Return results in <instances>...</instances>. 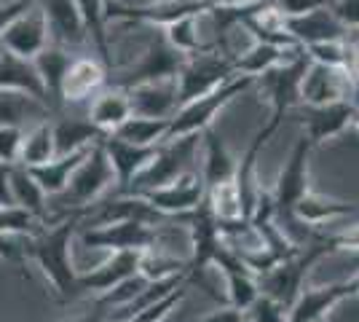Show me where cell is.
I'll list each match as a JSON object with an SVG mask.
<instances>
[{
	"label": "cell",
	"instance_id": "cell-53",
	"mask_svg": "<svg viewBox=\"0 0 359 322\" xmlns=\"http://www.w3.org/2000/svg\"><path fill=\"white\" fill-rule=\"evenodd\" d=\"M110 3H116V0H105V6H110Z\"/></svg>",
	"mask_w": 359,
	"mask_h": 322
},
{
	"label": "cell",
	"instance_id": "cell-49",
	"mask_svg": "<svg viewBox=\"0 0 359 322\" xmlns=\"http://www.w3.org/2000/svg\"><path fill=\"white\" fill-rule=\"evenodd\" d=\"M107 309H102V307H97L91 314H86V317H81V320H73V322H107Z\"/></svg>",
	"mask_w": 359,
	"mask_h": 322
},
{
	"label": "cell",
	"instance_id": "cell-38",
	"mask_svg": "<svg viewBox=\"0 0 359 322\" xmlns=\"http://www.w3.org/2000/svg\"><path fill=\"white\" fill-rule=\"evenodd\" d=\"M140 274L145 279H164V276H175L188 271V261H175V258H166L161 253H153V247L145 250L140 255Z\"/></svg>",
	"mask_w": 359,
	"mask_h": 322
},
{
	"label": "cell",
	"instance_id": "cell-45",
	"mask_svg": "<svg viewBox=\"0 0 359 322\" xmlns=\"http://www.w3.org/2000/svg\"><path fill=\"white\" fill-rule=\"evenodd\" d=\"M330 11L344 22L346 27H359V0H332Z\"/></svg>",
	"mask_w": 359,
	"mask_h": 322
},
{
	"label": "cell",
	"instance_id": "cell-9",
	"mask_svg": "<svg viewBox=\"0 0 359 322\" xmlns=\"http://www.w3.org/2000/svg\"><path fill=\"white\" fill-rule=\"evenodd\" d=\"M81 242L91 250H140L145 253L158 242V231L153 223L145 220H118V223H105V226H89L81 231Z\"/></svg>",
	"mask_w": 359,
	"mask_h": 322
},
{
	"label": "cell",
	"instance_id": "cell-52",
	"mask_svg": "<svg viewBox=\"0 0 359 322\" xmlns=\"http://www.w3.org/2000/svg\"><path fill=\"white\" fill-rule=\"evenodd\" d=\"M107 322H129V320H107Z\"/></svg>",
	"mask_w": 359,
	"mask_h": 322
},
{
	"label": "cell",
	"instance_id": "cell-44",
	"mask_svg": "<svg viewBox=\"0 0 359 322\" xmlns=\"http://www.w3.org/2000/svg\"><path fill=\"white\" fill-rule=\"evenodd\" d=\"M325 242V247L330 250H357L359 253V223H354V226H348V229L338 231V234H332V236H325L322 239Z\"/></svg>",
	"mask_w": 359,
	"mask_h": 322
},
{
	"label": "cell",
	"instance_id": "cell-19",
	"mask_svg": "<svg viewBox=\"0 0 359 322\" xmlns=\"http://www.w3.org/2000/svg\"><path fill=\"white\" fill-rule=\"evenodd\" d=\"M285 30L298 41L300 46H311V43H319V41L348 38V27L330 11V6L314 8V11L300 16H285Z\"/></svg>",
	"mask_w": 359,
	"mask_h": 322
},
{
	"label": "cell",
	"instance_id": "cell-54",
	"mask_svg": "<svg viewBox=\"0 0 359 322\" xmlns=\"http://www.w3.org/2000/svg\"><path fill=\"white\" fill-rule=\"evenodd\" d=\"M309 322H327V320H309Z\"/></svg>",
	"mask_w": 359,
	"mask_h": 322
},
{
	"label": "cell",
	"instance_id": "cell-41",
	"mask_svg": "<svg viewBox=\"0 0 359 322\" xmlns=\"http://www.w3.org/2000/svg\"><path fill=\"white\" fill-rule=\"evenodd\" d=\"M303 48H306V57L311 62H322V65H330V67H344L348 38H341V41H319V43H311V46H303Z\"/></svg>",
	"mask_w": 359,
	"mask_h": 322
},
{
	"label": "cell",
	"instance_id": "cell-18",
	"mask_svg": "<svg viewBox=\"0 0 359 322\" xmlns=\"http://www.w3.org/2000/svg\"><path fill=\"white\" fill-rule=\"evenodd\" d=\"M102 148H105L107 161L113 167V177H116V185H118L121 194L142 169L148 167L158 145H137V142L121 140L116 135H105L102 137Z\"/></svg>",
	"mask_w": 359,
	"mask_h": 322
},
{
	"label": "cell",
	"instance_id": "cell-25",
	"mask_svg": "<svg viewBox=\"0 0 359 322\" xmlns=\"http://www.w3.org/2000/svg\"><path fill=\"white\" fill-rule=\"evenodd\" d=\"M201 142H204V172H201L204 188L220 185L225 180H233V175H236V159L231 156L225 140L212 126H207L201 132Z\"/></svg>",
	"mask_w": 359,
	"mask_h": 322
},
{
	"label": "cell",
	"instance_id": "cell-33",
	"mask_svg": "<svg viewBox=\"0 0 359 322\" xmlns=\"http://www.w3.org/2000/svg\"><path fill=\"white\" fill-rule=\"evenodd\" d=\"M54 156H57V151H54V132H51V121L46 119V121L35 123L30 132H25L16 164H22V167H38V164H46Z\"/></svg>",
	"mask_w": 359,
	"mask_h": 322
},
{
	"label": "cell",
	"instance_id": "cell-42",
	"mask_svg": "<svg viewBox=\"0 0 359 322\" xmlns=\"http://www.w3.org/2000/svg\"><path fill=\"white\" fill-rule=\"evenodd\" d=\"M22 140H25V129H22V126L0 123V161L16 164V161H19Z\"/></svg>",
	"mask_w": 359,
	"mask_h": 322
},
{
	"label": "cell",
	"instance_id": "cell-29",
	"mask_svg": "<svg viewBox=\"0 0 359 322\" xmlns=\"http://www.w3.org/2000/svg\"><path fill=\"white\" fill-rule=\"evenodd\" d=\"M300 48L303 46H276V43H266V41H255L244 54L233 57V65H236V73H241V76L257 78L271 67H276L279 62L298 54Z\"/></svg>",
	"mask_w": 359,
	"mask_h": 322
},
{
	"label": "cell",
	"instance_id": "cell-20",
	"mask_svg": "<svg viewBox=\"0 0 359 322\" xmlns=\"http://www.w3.org/2000/svg\"><path fill=\"white\" fill-rule=\"evenodd\" d=\"M129 94V105L135 116H148V119H172L175 110L180 107L177 100V81L166 78V81H148V83H137Z\"/></svg>",
	"mask_w": 359,
	"mask_h": 322
},
{
	"label": "cell",
	"instance_id": "cell-13",
	"mask_svg": "<svg viewBox=\"0 0 359 322\" xmlns=\"http://www.w3.org/2000/svg\"><path fill=\"white\" fill-rule=\"evenodd\" d=\"M351 100L341 102H327V105H298V119L303 123V137L311 145H322L332 137H341L346 129H351V116H354Z\"/></svg>",
	"mask_w": 359,
	"mask_h": 322
},
{
	"label": "cell",
	"instance_id": "cell-51",
	"mask_svg": "<svg viewBox=\"0 0 359 322\" xmlns=\"http://www.w3.org/2000/svg\"><path fill=\"white\" fill-rule=\"evenodd\" d=\"M351 129H357V132H359V102L354 105V116H351Z\"/></svg>",
	"mask_w": 359,
	"mask_h": 322
},
{
	"label": "cell",
	"instance_id": "cell-47",
	"mask_svg": "<svg viewBox=\"0 0 359 322\" xmlns=\"http://www.w3.org/2000/svg\"><path fill=\"white\" fill-rule=\"evenodd\" d=\"M32 3H35V0H3V3H0V35L6 30V25H8L19 11H25L27 6H32Z\"/></svg>",
	"mask_w": 359,
	"mask_h": 322
},
{
	"label": "cell",
	"instance_id": "cell-22",
	"mask_svg": "<svg viewBox=\"0 0 359 322\" xmlns=\"http://www.w3.org/2000/svg\"><path fill=\"white\" fill-rule=\"evenodd\" d=\"M107 70L105 65L94 57H73L67 73L62 78V105L83 102L105 86Z\"/></svg>",
	"mask_w": 359,
	"mask_h": 322
},
{
	"label": "cell",
	"instance_id": "cell-35",
	"mask_svg": "<svg viewBox=\"0 0 359 322\" xmlns=\"http://www.w3.org/2000/svg\"><path fill=\"white\" fill-rule=\"evenodd\" d=\"M78 11H81V19L86 25V32H89V41L94 43L97 54L110 65L113 57H110V46H107V6L105 0H75Z\"/></svg>",
	"mask_w": 359,
	"mask_h": 322
},
{
	"label": "cell",
	"instance_id": "cell-8",
	"mask_svg": "<svg viewBox=\"0 0 359 322\" xmlns=\"http://www.w3.org/2000/svg\"><path fill=\"white\" fill-rule=\"evenodd\" d=\"M185 62V54L177 51L169 41L164 38V32L158 38L150 41V46L142 51V57L118 76L113 78L116 89H132L137 83H148V81H166V78H177L180 67Z\"/></svg>",
	"mask_w": 359,
	"mask_h": 322
},
{
	"label": "cell",
	"instance_id": "cell-2",
	"mask_svg": "<svg viewBox=\"0 0 359 322\" xmlns=\"http://www.w3.org/2000/svg\"><path fill=\"white\" fill-rule=\"evenodd\" d=\"M116 183L113 177V167L107 161V154L102 148V140L94 142L89 148V154L83 156V161L75 167L70 175V183L65 185V191L51 196L54 210L62 215L70 213H86L94 201L105 194L110 185Z\"/></svg>",
	"mask_w": 359,
	"mask_h": 322
},
{
	"label": "cell",
	"instance_id": "cell-27",
	"mask_svg": "<svg viewBox=\"0 0 359 322\" xmlns=\"http://www.w3.org/2000/svg\"><path fill=\"white\" fill-rule=\"evenodd\" d=\"M132 116V105H129V94L123 89H107V92L97 94L94 102L89 105V119L102 135H110L116 132L121 123Z\"/></svg>",
	"mask_w": 359,
	"mask_h": 322
},
{
	"label": "cell",
	"instance_id": "cell-37",
	"mask_svg": "<svg viewBox=\"0 0 359 322\" xmlns=\"http://www.w3.org/2000/svg\"><path fill=\"white\" fill-rule=\"evenodd\" d=\"M164 38L172 43V46L182 51L185 57L188 54H198V51H207V43H201V30H198V16H182L177 22L166 25L164 27Z\"/></svg>",
	"mask_w": 359,
	"mask_h": 322
},
{
	"label": "cell",
	"instance_id": "cell-48",
	"mask_svg": "<svg viewBox=\"0 0 359 322\" xmlns=\"http://www.w3.org/2000/svg\"><path fill=\"white\" fill-rule=\"evenodd\" d=\"M11 169L14 164L0 161V207H11L14 196H11Z\"/></svg>",
	"mask_w": 359,
	"mask_h": 322
},
{
	"label": "cell",
	"instance_id": "cell-36",
	"mask_svg": "<svg viewBox=\"0 0 359 322\" xmlns=\"http://www.w3.org/2000/svg\"><path fill=\"white\" fill-rule=\"evenodd\" d=\"M207 204H210L212 215L217 217V223H236V220H247L244 217V207H241L239 188L233 180H225L220 185L207 188Z\"/></svg>",
	"mask_w": 359,
	"mask_h": 322
},
{
	"label": "cell",
	"instance_id": "cell-28",
	"mask_svg": "<svg viewBox=\"0 0 359 322\" xmlns=\"http://www.w3.org/2000/svg\"><path fill=\"white\" fill-rule=\"evenodd\" d=\"M86 154H89V148H86V151H75V154L54 156V159H48L46 164L27 167V172L35 177V183L41 185V191L51 199V196H57V194L65 191V185L70 183V175H73L75 167L83 161Z\"/></svg>",
	"mask_w": 359,
	"mask_h": 322
},
{
	"label": "cell",
	"instance_id": "cell-15",
	"mask_svg": "<svg viewBox=\"0 0 359 322\" xmlns=\"http://www.w3.org/2000/svg\"><path fill=\"white\" fill-rule=\"evenodd\" d=\"M348 97H354V89L341 67H330V65L309 60L306 73L300 78V102L303 105H327V102H341Z\"/></svg>",
	"mask_w": 359,
	"mask_h": 322
},
{
	"label": "cell",
	"instance_id": "cell-10",
	"mask_svg": "<svg viewBox=\"0 0 359 322\" xmlns=\"http://www.w3.org/2000/svg\"><path fill=\"white\" fill-rule=\"evenodd\" d=\"M182 220L188 223L191 229V245H194V253L188 258V274L191 279H198V274L207 269L215 258V253L223 245V231H220V223L217 217L212 215L210 204H207V194L204 199L198 201V207L191 210L188 215H182Z\"/></svg>",
	"mask_w": 359,
	"mask_h": 322
},
{
	"label": "cell",
	"instance_id": "cell-39",
	"mask_svg": "<svg viewBox=\"0 0 359 322\" xmlns=\"http://www.w3.org/2000/svg\"><path fill=\"white\" fill-rule=\"evenodd\" d=\"M191 285H194V282H191V279H185V282H182V285H177L175 290H169L166 295H161L158 301H153V304H150V307H145L142 311H137L129 322H161L166 314H169V311L177 307L182 298H185V293H188V288H191Z\"/></svg>",
	"mask_w": 359,
	"mask_h": 322
},
{
	"label": "cell",
	"instance_id": "cell-12",
	"mask_svg": "<svg viewBox=\"0 0 359 322\" xmlns=\"http://www.w3.org/2000/svg\"><path fill=\"white\" fill-rule=\"evenodd\" d=\"M48 43L51 41H48L46 16L38 3H32L25 11H19L6 25L3 35H0V48H6L11 54H19V57H27V60H35Z\"/></svg>",
	"mask_w": 359,
	"mask_h": 322
},
{
	"label": "cell",
	"instance_id": "cell-34",
	"mask_svg": "<svg viewBox=\"0 0 359 322\" xmlns=\"http://www.w3.org/2000/svg\"><path fill=\"white\" fill-rule=\"evenodd\" d=\"M169 121L172 119H148V116H129L126 121L121 123L116 135L121 140H129V142H137V145H158L166 140V132H169Z\"/></svg>",
	"mask_w": 359,
	"mask_h": 322
},
{
	"label": "cell",
	"instance_id": "cell-11",
	"mask_svg": "<svg viewBox=\"0 0 359 322\" xmlns=\"http://www.w3.org/2000/svg\"><path fill=\"white\" fill-rule=\"evenodd\" d=\"M359 295V271L341 282H330L322 288H303L295 304L290 307V322H309V320H327V314L346 298Z\"/></svg>",
	"mask_w": 359,
	"mask_h": 322
},
{
	"label": "cell",
	"instance_id": "cell-21",
	"mask_svg": "<svg viewBox=\"0 0 359 322\" xmlns=\"http://www.w3.org/2000/svg\"><path fill=\"white\" fill-rule=\"evenodd\" d=\"M140 255H142L140 250H118V253H113L105 263H100L97 269L81 271V276H78L81 293H97V295H102V293H107L110 288H116L126 276L137 274V269H140Z\"/></svg>",
	"mask_w": 359,
	"mask_h": 322
},
{
	"label": "cell",
	"instance_id": "cell-1",
	"mask_svg": "<svg viewBox=\"0 0 359 322\" xmlns=\"http://www.w3.org/2000/svg\"><path fill=\"white\" fill-rule=\"evenodd\" d=\"M81 217L83 213L65 215L54 229L41 231L38 236H32L27 242V247H22V253L30 255L32 261L41 266V271L62 304L81 295V288H78L81 271L73 266V255H70V245H73L75 229L81 226Z\"/></svg>",
	"mask_w": 359,
	"mask_h": 322
},
{
	"label": "cell",
	"instance_id": "cell-17",
	"mask_svg": "<svg viewBox=\"0 0 359 322\" xmlns=\"http://www.w3.org/2000/svg\"><path fill=\"white\" fill-rule=\"evenodd\" d=\"M41 6L46 16V27H48V41L54 46H81L89 41L86 25L81 19V11L75 6V0H35Z\"/></svg>",
	"mask_w": 359,
	"mask_h": 322
},
{
	"label": "cell",
	"instance_id": "cell-14",
	"mask_svg": "<svg viewBox=\"0 0 359 322\" xmlns=\"http://www.w3.org/2000/svg\"><path fill=\"white\" fill-rule=\"evenodd\" d=\"M201 14H207V6L198 0H153L142 6H121V3L107 6V19H126V22H140V25H153V27H166L182 16Z\"/></svg>",
	"mask_w": 359,
	"mask_h": 322
},
{
	"label": "cell",
	"instance_id": "cell-4",
	"mask_svg": "<svg viewBox=\"0 0 359 322\" xmlns=\"http://www.w3.org/2000/svg\"><path fill=\"white\" fill-rule=\"evenodd\" d=\"M306 65H309L306 48H300L298 54H292L290 60L279 62L276 67H271L263 76L255 78L260 94L271 105V119L266 123L271 135H276V129L285 121L287 113L300 105V78L306 73Z\"/></svg>",
	"mask_w": 359,
	"mask_h": 322
},
{
	"label": "cell",
	"instance_id": "cell-32",
	"mask_svg": "<svg viewBox=\"0 0 359 322\" xmlns=\"http://www.w3.org/2000/svg\"><path fill=\"white\" fill-rule=\"evenodd\" d=\"M11 196H14L16 207H25L41 223L51 217L48 215V196L41 191V185L35 183V177L27 172V167H22V164H14V169H11Z\"/></svg>",
	"mask_w": 359,
	"mask_h": 322
},
{
	"label": "cell",
	"instance_id": "cell-31",
	"mask_svg": "<svg viewBox=\"0 0 359 322\" xmlns=\"http://www.w3.org/2000/svg\"><path fill=\"white\" fill-rule=\"evenodd\" d=\"M51 116V110L46 102L35 100L25 92H8V89H0V123H8V126H22L27 121H46Z\"/></svg>",
	"mask_w": 359,
	"mask_h": 322
},
{
	"label": "cell",
	"instance_id": "cell-3",
	"mask_svg": "<svg viewBox=\"0 0 359 322\" xmlns=\"http://www.w3.org/2000/svg\"><path fill=\"white\" fill-rule=\"evenodd\" d=\"M255 83L252 76H233L228 78L225 83H220L217 89H212L210 94H201L191 102H182L175 110L172 121H169V132L166 140L182 137V135H201L207 126H212V121L223 113L225 107L231 105L236 97H241V92H247Z\"/></svg>",
	"mask_w": 359,
	"mask_h": 322
},
{
	"label": "cell",
	"instance_id": "cell-7",
	"mask_svg": "<svg viewBox=\"0 0 359 322\" xmlns=\"http://www.w3.org/2000/svg\"><path fill=\"white\" fill-rule=\"evenodd\" d=\"M239 76L236 73V65L233 57H228L223 51H198V54H188L182 67L177 73V100L182 102H191L201 94H210L212 89H217L220 83H225L228 78Z\"/></svg>",
	"mask_w": 359,
	"mask_h": 322
},
{
	"label": "cell",
	"instance_id": "cell-40",
	"mask_svg": "<svg viewBox=\"0 0 359 322\" xmlns=\"http://www.w3.org/2000/svg\"><path fill=\"white\" fill-rule=\"evenodd\" d=\"M244 314L247 322H290V309L266 293H257V298L244 309Z\"/></svg>",
	"mask_w": 359,
	"mask_h": 322
},
{
	"label": "cell",
	"instance_id": "cell-30",
	"mask_svg": "<svg viewBox=\"0 0 359 322\" xmlns=\"http://www.w3.org/2000/svg\"><path fill=\"white\" fill-rule=\"evenodd\" d=\"M357 213V204L351 201H338L330 199V196H322L316 191H306L303 196L295 204V217L309 223V226H322V223H332L338 217H346V215Z\"/></svg>",
	"mask_w": 359,
	"mask_h": 322
},
{
	"label": "cell",
	"instance_id": "cell-43",
	"mask_svg": "<svg viewBox=\"0 0 359 322\" xmlns=\"http://www.w3.org/2000/svg\"><path fill=\"white\" fill-rule=\"evenodd\" d=\"M330 3H332V0H271V6L282 16L309 14V11H314V8H325Z\"/></svg>",
	"mask_w": 359,
	"mask_h": 322
},
{
	"label": "cell",
	"instance_id": "cell-6",
	"mask_svg": "<svg viewBox=\"0 0 359 322\" xmlns=\"http://www.w3.org/2000/svg\"><path fill=\"white\" fill-rule=\"evenodd\" d=\"M327 255V247L322 239H311L309 245H303L298 253H292L290 258L279 261L273 269H269L266 274L257 276V288L260 293H266L271 298H276L279 304H285L287 309L295 304V298L300 295V290L306 288L309 271L316 261H322Z\"/></svg>",
	"mask_w": 359,
	"mask_h": 322
},
{
	"label": "cell",
	"instance_id": "cell-23",
	"mask_svg": "<svg viewBox=\"0 0 359 322\" xmlns=\"http://www.w3.org/2000/svg\"><path fill=\"white\" fill-rule=\"evenodd\" d=\"M0 89L25 92L35 97V100H41V102H46L43 81L38 76L35 62L27 60V57H19V54H11L6 48H0Z\"/></svg>",
	"mask_w": 359,
	"mask_h": 322
},
{
	"label": "cell",
	"instance_id": "cell-5",
	"mask_svg": "<svg viewBox=\"0 0 359 322\" xmlns=\"http://www.w3.org/2000/svg\"><path fill=\"white\" fill-rule=\"evenodd\" d=\"M198 140H201V135H182V137L158 142L156 156L150 159V164L121 194H135L137 196V194H145L150 188H161L166 183H175L191 167L196 151H198Z\"/></svg>",
	"mask_w": 359,
	"mask_h": 322
},
{
	"label": "cell",
	"instance_id": "cell-24",
	"mask_svg": "<svg viewBox=\"0 0 359 322\" xmlns=\"http://www.w3.org/2000/svg\"><path fill=\"white\" fill-rule=\"evenodd\" d=\"M35 67H38V76L43 81V89H46V102H48V110H60L62 107V78L67 73L70 62H73V54L67 51L65 46H48L35 57Z\"/></svg>",
	"mask_w": 359,
	"mask_h": 322
},
{
	"label": "cell",
	"instance_id": "cell-16",
	"mask_svg": "<svg viewBox=\"0 0 359 322\" xmlns=\"http://www.w3.org/2000/svg\"><path fill=\"white\" fill-rule=\"evenodd\" d=\"M207 188H204V180L194 175V172H185L182 177H177L175 183H166L161 188H150L145 194H137L148 201L153 210L169 217V215H188L191 210L198 207V201L204 199Z\"/></svg>",
	"mask_w": 359,
	"mask_h": 322
},
{
	"label": "cell",
	"instance_id": "cell-26",
	"mask_svg": "<svg viewBox=\"0 0 359 322\" xmlns=\"http://www.w3.org/2000/svg\"><path fill=\"white\" fill-rule=\"evenodd\" d=\"M51 132H54V151H57V156L86 151L94 142H100L105 137L89 119H73V116H65L60 121H54Z\"/></svg>",
	"mask_w": 359,
	"mask_h": 322
},
{
	"label": "cell",
	"instance_id": "cell-50",
	"mask_svg": "<svg viewBox=\"0 0 359 322\" xmlns=\"http://www.w3.org/2000/svg\"><path fill=\"white\" fill-rule=\"evenodd\" d=\"M198 3H204L207 8H217V6H247L252 0H198Z\"/></svg>",
	"mask_w": 359,
	"mask_h": 322
},
{
	"label": "cell",
	"instance_id": "cell-46",
	"mask_svg": "<svg viewBox=\"0 0 359 322\" xmlns=\"http://www.w3.org/2000/svg\"><path fill=\"white\" fill-rule=\"evenodd\" d=\"M191 322H247V314H244V309L223 307L217 309V311H210L207 317H198V320H191Z\"/></svg>",
	"mask_w": 359,
	"mask_h": 322
}]
</instances>
